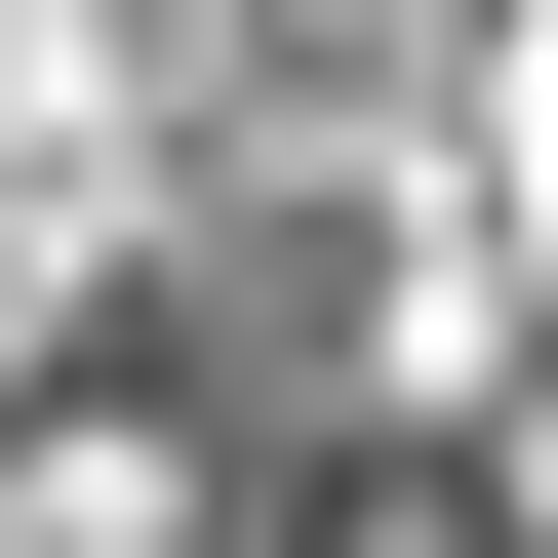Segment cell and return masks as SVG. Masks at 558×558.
I'll list each match as a JSON object with an SVG mask.
<instances>
[{"mask_svg": "<svg viewBox=\"0 0 558 558\" xmlns=\"http://www.w3.org/2000/svg\"><path fill=\"white\" fill-rule=\"evenodd\" d=\"M439 160H478L439 240H478V279H519V319H558V0H478V81H439Z\"/></svg>", "mask_w": 558, "mask_h": 558, "instance_id": "6da1fadb", "label": "cell"}]
</instances>
